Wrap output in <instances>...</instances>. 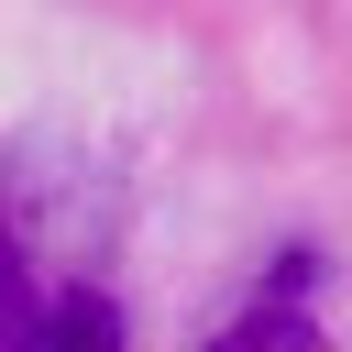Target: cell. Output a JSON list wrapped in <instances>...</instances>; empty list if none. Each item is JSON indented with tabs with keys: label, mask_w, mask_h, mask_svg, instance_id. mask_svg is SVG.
I'll use <instances>...</instances> for the list:
<instances>
[{
	"label": "cell",
	"mask_w": 352,
	"mask_h": 352,
	"mask_svg": "<svg viewBox=\"0 0 352 352\" xmlns=\"http://www.w3.org/2000/svg\"><path fill=\"white\" fill-rule=\"evenodd\" d=\"M11 341H55V297L33 286V264H22V242L0 231V352Z\"/></svg>",
	"instance_id": "1"
},
{
	"label": "cell",
	"mask_w": 352,
	"mask_h": 352,
	"mask_svg": "<svg viewBox=\"0 0 352 352\" xmlns=\"http://www.w3.org/2000/svg\"><path fill=\"white\" fill-rule=\"evenodd\" d=\"M264 341H319V330H308L297 308H253V319L231 330V352H264Z\"/></svg>",
	"instance_id": "3"
},
{
	"label": "cell",
	"mask_w": 352,
	"mask_h": 352,
	"mask_svg": "<svg viewBox=\"0 0 352 352\" xmlns=\"http://www.w3.org/2000/svg\"><path fill=\"white\" fill-rule=\"evenodd\" d=\"M55 341H121V308H110V297H88V286H77V297H55Z\"/></svg>",
	"instance_id": "2"
}]
</instances>
